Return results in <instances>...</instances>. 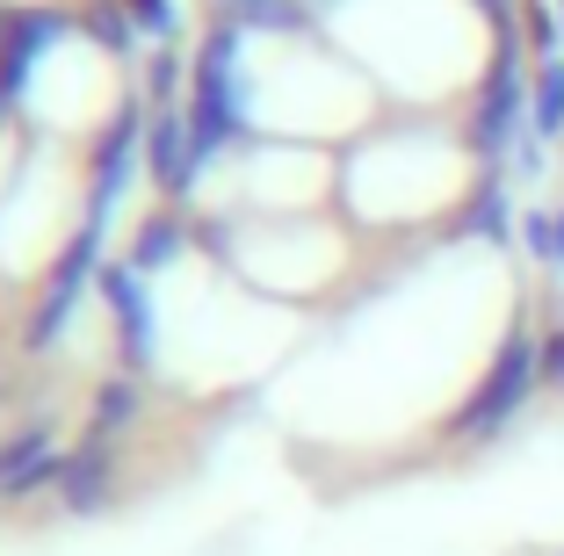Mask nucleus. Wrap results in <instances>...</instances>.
Listing matches in <instances>:
<instances>
[{"instance_id": "nucleus-6", "label": "nucleus", "mask_w": 564, "mask_h": 556, "mask_svg": "<svg viewBox=\"0 0 564 556\" xmlns=\"http://www.w3.org/2000/svg\"><path fill=\"white\" fill-rule=\"evenodd\" d=\"M145 174L160 181V196H196L203 181V152L196 131H188V109H152V131H145Z\"/></svg>"}, {"instance_id": "nucleus-17", "label": "nucleus", "mask_w": 564, "mask_h": 556, "mask_svg": "<svg viewBox=\"0 0 564 556\" xmlns=\"http://www.w3.org/2000/svg\"><path fill=\"white\" fill-rule=\"evenodd\" d=\"M543 383H564V326L543 332Z\"/></svg>"}, {"instance_id": "nucleus-7", "label": "nucleus", "mask_w": 564, "mask_h": 556, "mask_svg": "<svg viewBox=\"0 0 564 556\" xmlns=\"http://www.w3.org/2000/svg\"><path fill=\"white\" fill-rule=\"evenodd\" d=\"M109 484H117V456H109V441H101V434H87L80 448H66V456H58L51 499H58V513H73V521H95V513L109 506Z\"/></svg>"}, {"instance_id": "nucleus-9", "label": "nucleus", "mask_w": 564, "mask_h": 556, "mask_svg": "<svg viewBox=\"0 0 564 556\" xmlns=\"http://www.w3.org/2000/svg\"><path fill=\"white\" fill-rule=\"evenodd\" d=\"M514 225H521V210H514V196H507V181H499V166H478L470 174V196H464V217H456V239H485V246H507L514 239Z\"/></svg>"}, {"instance_id": "nucleus-15", "label": "nucleus", "mask_w": 564, "mask_h": 556, "mask_svg": "<svg viewBox=\"0 0 564 556\" xmlns=\"http://www.w3.org/2000/svg\"><path fill=\"white\" fill-rule=\"evenodd\" d=\"M521 246H529L543 268H557V217L550 210H521Z\"/></svg>"}, {"instance_id": "nucleus-14", "label": "nucleus", "mask_w": 564, "mask_h": 556, "mask_svg": "<svg viewBox=\"0 0 564 556\" xmlns=\"http://www.w3.org/2000/svg\"><path fill=\"white\" fill-rule=\"evenodd\" d=\"M145 101H152V109H188V101H182V51H160V58H152Z\"/></svg>"}, {"instance_id": "nucleus-18", "label": "nucleus", "mask_w": 564, "mask_h": 556, "mask_svg": "<svg viewBox=\"0 0 564 556\" xmlns=\"http://www.w3.org/2000/svg\"><path fill=\"white\" fill-rule=\"evenodd\" d=\"M478 8H485V22H492L499 36H514V0H478Z\"/></svg>"}, {"instance_id": "nucleus-5", "label": "nucleus", "mask_w": 564, "mask_h": 556, "mask_svg": "<svg viewBox=\"0 0 564 556\" xmlns=\"http://www.w3.org/2000/svg\"><path fill=\"white\" fill-rule=\"evenodd\" d=\"M101 304H109V318H117V355L131 377H145L152 361H160V318H152V290L145 275H138L131 261H101Z\"/></svg>"}, {"instance_id": "nucleus-1", "label": "nucleus", "mask_w": 564, "mask_h": 556, "mask_svg": "<svg viewBox=\"0 0 564 556\" xmlns=\"http://www.w3.org/2000/svg\"><path fill=\"white\" fill-rule=\"evenodd\" d=\"M188 131H196L203 166L232 145H253V116H247V73H239V30L217 22L196 51V73H188Z\"/></svg>"}, {"instance_id": "nucleus-4", "label": "nucleus", "mask_w": 564, "mask_h": 556, "mask_svg": "<svg viewBox=\"0 0 564 556\" xmlns=\"http://www.w3.org/2000/svg\"><path fill=\"white\" fill-rule=\"evenodd\" d=\"M145 131H152V101L123 95V109L109 116L101 138H95V166H87V225H109L117 203L131 196L138 166H145Z\"/></svg>"}, {"instance_id": "nucleus-16", "label": "nucleus", "mask_w": 564, "mask_h": 556, "mask_svg": "<svg viewBox=\"0 0 564 556\" xmlns=\"http://www.w3.org/2000/svg\"><path fill=\"white\" fill-rule=\"evenodd\" d=\"M123 8H131V15H138V30H152V36H174V30H182L174 0H123Z\"/></svg>"}, {"instance_id": "nucleus-12", "label": "nucleus", "mask_w": 564, "mask_h": 556, "mask_svg": "<svg viewBox=\"0 0 564 556\" xmlns=\"http://www.w3.org/2000/svg\"><path fill=\"white\" fill-rule=\"evenodd\" d=\"M529 131L543 145L564 138V51L557 58H535V80H529Z\"/></svg>"}, {"instance_id": "nucleus-10", "label": "nucleus", "mask_w": 564, "mask_h": 556, "mask_svg": "<svg viewBox=\"0 0 564 556\" xmlns=\"http://www.w3.org/2000/svg\"><path fill=\"white\" fill-rule=\"evenodd\" d=\"M188 239H196V225H188V217H174V210H160V217H145V225H138V239H131V253H123V261H131L138 275H160V268H174L188 253Z\"/></svg>"}, {"instance_id": "nucleus-8", "label": "nucleus", "mask_w": 564, "mask_h": 556, "mask_svg": "<svg viewBox=\"0 0 564 556\" xmlns=\"http://www.w3.org/2000/svg\"><path fill=\"white\" fill-rule=\"evenodd\" d=\"M58 456H66V448L51 441V426L8 434V441H0V499H30V491H44L51 477H58Z\"/></svg>"}, {"instance_id": "nucleus-19", "label": "nucleus", "mask_w": 564, "mask_h": 556, "mask_svg": "<svg viewBox=\"0 0 564 556\" xmlns=\"http://www.w3.org/2000/svg\"><path fill=\"white\" fill-rule=\"evenodd\" d=\"M557 275H564V210H557Z\"/></svg>"}, {"instance_id": "nucleus-2", "label": "nucleus", "mask_w": 564, "mask_h": 556, "mask_svg": "<svg viewBox=\"0 0 564 556\" xmlns=\"http://www.w3.org/2000/svg\"><path fill=\"white\" fill-rule=\"evenodd\" d=\"M535 391H543V340H535L529 326H507L492 369L470 383L464 405L448 412V441H470V448H478V441H492V434H507Z\"/></svg>"}, {"instance_id": "nucleus-13", "label": "nucleus", "mask_w": 564, "mask_h": 556, "mask_svg": "<svg viewBox=\"0 0 564 556\" xmlns=\"http://www.w3.org/2000/svg\"><path fill=\"white\" fill-rule=\"evenodd\" d=\"M80 22H87V36H95L101 51H117L123 66L138 58V15L123 8V0H87V8H80Z\"/></svg>"}, {"instance_id": "nucleus-11", "label": "nucleus", "mask_w": 564, "mask_h": 556, "mask_svg": "<svg viewBox=\"0 0 564 556\" xmlns=\"http://www.w3.org/2000/svg\"><path fill=\"white\" fill-rule=\"evenodd\" d=\"M145 419V391H138V377L131 369H117V377L95 391V405H87V434H101V441H117L123 426H138Z\"/></svg>"}, {"instance_id": "nucleus-3", "label": "nucleus", "mask_w": 564, "mask_h": 556, "mask_svg": "<svg viewBox=\"0 0 564 556\" xmlns=\"http://www.w3.org/2000/svg\"><path fill=\"white\" fill-rule=\"evenodd\" d=\"M529 131V80H521V51L514 36H499L492 66H485V80L470 87V152H478V166H499V152L514 145V138Z\"/></svg>"}]
</instances>
